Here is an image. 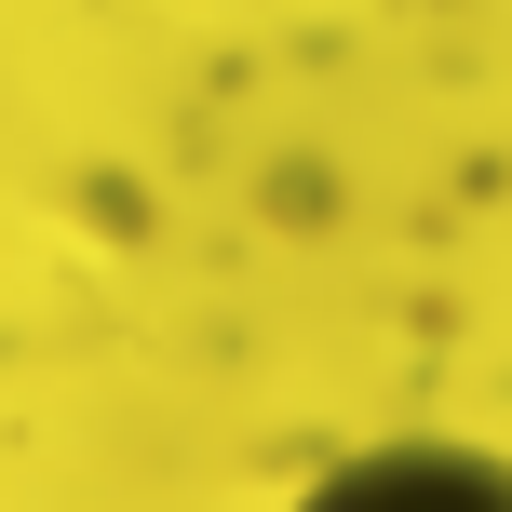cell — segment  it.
I'll list each match as a JSON object with an SVG mask.
<instances>
[{"label": "cell", "instance_id": "1", "mask_svg": "<svg viewBox=\"0 0 512 512\" xmlns=\"http://www.w3.org/2000/svg\"><path fill=\"white\" fill-rule=\"evenodd\" d=\"M283 512H512V459L459 432H391V445L324 459Z\"/></svg>", "mask_w": 512, "mask_h": 512}]
</instances>
